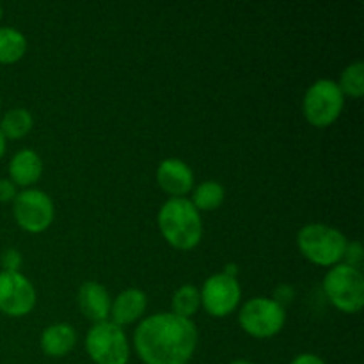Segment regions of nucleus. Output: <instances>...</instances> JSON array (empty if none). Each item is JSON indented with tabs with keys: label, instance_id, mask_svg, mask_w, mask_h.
Wrapping results in <instances>:
<instances>
[{
	"label": "nucleus",
	"instance_id": "nucleus-24",
	"mask_svg": "<svg viewBox=\"0 0 364 364\" xmlns=\"http://www.w3.org/2000/svg\"><path fill=\"white\" fill-rule=\"evenodd\" d=\"M294 297H295L294 288H291L290 284H281V287H277L276 290H274V297L272 299L276 302H279L283 308H287V302L294 301Z\"/></svg>",
	"mask_w": 364,
	"mask_h": 364
},
{
	"label": "nucleus",
	"instance_id": "nucleus-16",
	"mask_svg": "<svg viewBox=\"0 0 364 364\" xmlns=\"http://www.w3.org/2000/svg\"><path fill=\"white\" fill-rule=\"evenodd\" d=\"M32 127H34V117H32L31 110L23 109V107L7 110L0 119V132L6 137V141L23 139L25 135L31 134Z\"/></svg>",
	"mask_w": 364,
	"mask_h": 364
},
{
	"label": "nucleus",
	"instance_id": "nucleus-29",
	"mask_svg": "<svg viewBox=\"0 0 364 364\" xmlns=\"http://www.w3.org/2000/svg\"><path fill=\"white\" fill-rule=\"evenodd\" d=\"M2 18H4V7L0 6V21H2Z\"/></svg>",
	"mask_w": 364,
	"mask_h": 364
},
{
	"label": "nucleus",
	"instance_id": "nucleus-25",
	"mask_svg": "<svg viewBox=\"0 0 364 364\" xmlns=\"http://www.w3.org/2000/svg\"><path fill=\"white\" fill-rule=\"evenodd\" d=\"M290 364H327V363L323 361L320 355L309 354V352H306V354H299L297 358H295Z\"/></svg>",
	"mask_w": 364,
	"mask_h": 364
},
{
	"label": "nucleus",
	"instance_id": "nucleus-3",
	"mask_svg": "<svg viewBox=\"0 0 364 364\" xmlns=\"http://www.w3.org/2000/svg\"><path fill=\"white\" fill-rule=\"evenodd\" d=\"M348 238L338 228L323 223H309L297 233V247L308 262L318 267L338 265L343 262Z\"/></svg>",
	"mask_w": 364,
	"mask_h": 364
},
{
	"label": "nucleus",
	"instance_id": "nucleus-20",
	"mask_svg": "<svg viewBox=\"0 0 364 364\" xmlns=\"http://www.w3.org/2000/svg\"><path fill=\"white\" fill-rule=\"evenodd\" d=\"M343 96L350 98H361L364 95V64L361 60L348 64L340 75V80L336 82Z\"/></svg>",
	"mask_w": 364,
	"mask_h": 364
},
{
	"label": "nucleus",
	"instance_id": "nucleus-7",
	"mask_svg": "<svg viewBox=\"0 0 364 364\" xmlns=\"http://www.w3.org/2000/svg\"><path fill=\"white\" fill-rule=\"evenodd\" d=\"M238 323L245 334L258 340L274 338L287 323V308L272 297H252L238 311Z\"/></svg>",
	"mask_w": 364,
	"mask_h": 364
},
{
	"label": "nucleus",
	"instance_id": "nucleus-5",
	"mask_svg": "<svg viewBox=\"0 0 364 364\" xmlns=\"http://www.w3.org/2000/svg\"><path fill=\"white\" fill-rule=\"evenodd\" d=\"M345 107V96L336 80L318 78L313 82L302 98V114L315 128H327L336 123Z\"/></svg>",
	"mask_w": 364,
	"mask_h": 364
},
{
	"label": "nucleus",
	"instance_id": "nucleus-9",
	"mask_svg": "<svg viewBox=\"0 0 364 364\" xmlns=\"http://www.w3.org/2000/svg\"><path fill=\"white\" fill-rule=\"evenodd\" d=\"M201 308L213 318H226L233 315L242 301V288L237 277H230L219 272L210 276L203 283Z\"/></svg>",
	"mask_w": 364,
	"mask_h": 364
},
{
	"label": "nucleus",
	"instance_id": "nucleus-1",
	"mask_svg": "<svg viewBox=\"0 0 364 364\" xmlns=\"http://www.w3.org/2000/svg\"><path fill=\"white\" fill-rule=\"evenodd\" d=\"M198 343L196 323L171 311L146 316L134 333V348L144 364H188Z\"/></svg>",
	"mask_w": 364,
	"mask_h": 364
},
{
	"label": "nucleus",
	"instance_id": "nucleus-4",
	"mask_svg": "<svg viewBox=\"0 0 364 364\" xmlns=\"http://www.w3.org/2000/svg\"><path fill=\"white\" fill-rule=\"evenodd\" d=\"M323 294L327 301L347 315H355L364 306V276L361 269L338 263L323 277Z\"/></svg>",
	"mask_w": 364,
	"mask_h": 364
},
{
	"label": "nucleus",
	"instance_id": "nucleus-22",
	"mask_svg": "<svg viewBox=\"0 0 364 364\" xmlns=\"http://www.w3.org/2000/svg\"><path fill=\"white\" fill-rule=\"evenodd\" d=\"M363 256H364V251H363L361 242L348 240L347 249H345V255H343V262L341 263H347V265L355 267V269H361Z\"/></svg>",
	"mask_w": 364,
	"mask_h": 364
},
{
	"label": "nucleus",
	"instance_id": "nucleus-8",
	"mask_svg": "<svg viewBox=\"0 0 364 364\" xmlns=\"http://www.w3.org/2000/svg\"><path fill=\"white\" fill-rule=\"evenodd\" d=\"M13 215L21 230L39 235L52 226L55 219V205L45 191L23 188L13 201Z\"/></svg>",
	"mask_w": 364,
	"mask_h": 364
},
{
	"label": "nucleus",
	"instance_id": "nucleus-15",
	"mask_svg": "<svg viewBox=\"0 0 364 364\" xmlns=\"http://www.w3.org/2000/svg\"><path fill=\"white\" fill-rule=\"evenodd\" d=\"M77 345V331L66 322L52 323L46 327L39 338V347L48 358H64Z\"/></svg>",
	"mask_w": 364,
	"mask_h": 364
},
{
	"label": "nucleus",
	"instance_id": "nucleus-28",
	"mask_svg": "<svg viewBox=\"0 0 364 364\" xmlns=\"http://www.w3.org/2000/svg\"><path fill=\"white\" fill-rule=\"evenodd\" d=\"M228 364H255V363L247 361V359H235V361H231V363H228Z\"/></svg>",
	"mask_w": 364,
	"mask_h": 364
},
{
	"label": "nucleus",
	"instance_id": "nucleus-18",
	"mask_svg": "<svg viewBox=\"0 0 364 364\" xmlns=\"http://www.w3.org/2000/svg\"><path fill=\"white\" fill-rule=\"evenodd\" d=\"M27 38L16 27H0V64H14L27 52Z\"/></svg>",
	"mask_w": 364,
	"mask_h": 364
},
{
	"label": "nucleus",
	"instance_id": "nucleus-31",
	"mask_svg": "<svg viewBox=\"0 0 364 364\" xmlns=\"http://www.w3.org/2000/svg\"><path fill=\"white\" fill-rule=\"evenodd\" d=\"M272 364H279V363H272Z\"/></svg>",
	"mask_w": 364,
	"mask_h": 364
},
{
	"label": "nucleus",
	"instance_id": "nucleus-30",
	"mask_svg": "<svg viewBox=\"0 0 364 364\" xmlns=\"http://www.w3.org/2000/svg\"><path fill=\"white\" fill-rule=\"evenodd\" d=\"M0 107H2V100H0Z\"/></svg>",
	"mask_w": 364,
	"mask_h": 364
},
{
	"label": "nucleus",
	"instance_id": "nucleus-2",
	"mask_svg": "<svg viewBox=\"0 0 364 364\" xmlns=\"http://www.w3.org/2000/svg\"><path fill=\"white\" fill-rule=\"evenodd\" d=\"M160 235L171 247L192 251L203 238V217L188 198H169L159 210Z\"/></svg>",
	"mask_w": 364,
	"mask_h": 364
},
{
	"label": "nucleus",
	"instance_id": "nucleus-21",
	"mask_svg": "<svg viewBox=\"0 0 364 364\" xmlns=\"http://www.w3.org/2000/svg\"><path fill=\"white\" fill-rule=\"evenodd\" d=\"M21 263H23V258H21V252L18 249H6L0 255V265H2L4 272H20Z\"/></svg>",
	"mask_w": 364,
	"mask_h": 364
},
{
	"label": "nucleus",
	"instance_id": "nucleus-19",
	"mask_svg": "<svg viewBox=\"0 0 364 364\" xmlns=\"http://www.w3.org/2000/svg\"><path fill=\"white\" fill-rule=\"evenodd\" d=\"M201 308V295H199V288L194 284H181L171 299V313L180 318L192 320L196 313Z\"/></svg>",
	"mask_w": 364,
	"mask_h": 364
},
{
	"label": "nucleus",
	"instance_id": "nucleus-23",
	"mask_svg": "<svg viewBox=\"0 0 364 364\" xmlns=\"http://www.w3.org/2000/svg\"><path fill=\"white\" fill-rule=\"evenodd\" d=\"M18 194V187L9 178H0V203H13Z\"/></svg>",
	"mask_w": 364,
	"mask_h": 364
},
{
	"label": "nucleus",
	"instance_id": "nucleus-17",
	"mask_svg": "<svg viewBox=\"0 0 364 364\" xmlns=\"http://www.w3.org/2000/svg\"><path fill=\"white\" fill-rule=\"evenodd\" d=\"M224 198H226V191L223 183L215 180H206L192 188L191 203L198 208V212H213L223 205Z\"/></svg>",
	"mask_w": 364,
	"mask_h": 364
},
{
	"label": "nucleus",
	"instance_id": "nucleus-10",
	"mask_svg": "<svg viewBox=\"0 0 364 364\" xmlns=\"http://www.w3.org/2000/svg\"><path fill=\"white\" fill-rule=\"evenodd\" d=\"M36 302L38 291L27 276L0 270V315L21 318L36 308Z\"/></svg>",
	"mask_w": 364,
	"mask_h": 364
},
{
	"label": "nucleus",
	"instance_id": "nucleus-27",
	"mask_svg": "<svg viewBox=\"0 0 364 364\" xmlns=\"http://www.w3.org/2000/svg\"><path fill=\"white\" fill-rule=\"evenodd\" d=\"M6 149H7V141H6V137L2 135V132H0V159L6 155Z\"/></svg>",
	"mask_w": 364,
	"mask_h": 364
},
{
	"label": "nucleus",
	"instance_id": "nucleus-11",
	"mask_svg": "<svg viewBox=\"0 0 364 364\" xmlns=\"http://www.w3.org/2000/svg\"><path fill=\"white\" fill-rule=\"evenodd\" d=\"M156 183L169 198H187L194 188V171L180 159H166L156 167Z\"/></svg>",
	"mask_w": 364,
	"mask_h": 364
},
{
	"label": "nucleus",
	"instance_id": "nucleus-6",
	"mask_svg": "<svg viewBox=\"0 0 364 364\" xmlns=\"http://www.w3.org/2000/svg\"><path fill=\"white\" fill-rule=\"evenodd\" d=\"M85 352L95 364H128L130 341L123 327L110 320L92 323L85 334Z\"/></svg>",
	"mask_w": 364,
	"mask_h": 364
},
{
	"label": "nucleus",
	"instance_id": "nucleus-14",
	"mask_svg": "<svg viewBox=\"0 0 364 364\" xmlns=\"http://www.w3.org/2000/svg\"><path fill=\"white\" fill-rule=\"evenodd\" d=\"M43 176V160L38 151L23 148L14 153L9 160V180L16 187L31 188Z\"/></svg>",
	"mask_w": 364,
	"mask_h": 364
},
{
	"label": "nucleus",
	"instance_id": "nucleus-13",
	"mask_svg": "<svg viewBox=\"0 0 364 364\" xmlns=\"http://www.w3.org/2000/svg\"><path fill=\"white\" fill-rule=\"evenodd\" d=\"M77 302L80 311L92 323H100L109 320L110 315V299L109 290L96 281H85L80 284L77 294Z\"/></svg>",
	"mask_w": 364,
	"mask_h": 364
},
{
	"label": "nucleus",
	"instance_id": "nucleus-12",
	"mask_svg": "<svg viewBox=\"0 0 364 364\" xmlns=\"http://www.w3.org/2000/svg\"><path fill=\"white\" fill-rule=\"evenodd\" d=\"M148 309V295L139 288H127L110 302V322L124 327L135 323Z\"/></svg>",
	"mask_w": 364,
	"mask_h": 364
},
{
	"label": "nucleus",
	"instance_id": "nucleus-26",
	"mask_svg": "<svg viewBox=\"0 0 364 364\" xmlns=\"http://www.w3.org/2000/svg\"><path fill=\"white\" fill-rule=\"evenodd\" d=\"M223 274H226V276H230V277H237V274H238L237 263H230V265L224 267Z\"/></svg>",
	"mask_w": 364,
	"mask_h": 364
}]
</instances>
